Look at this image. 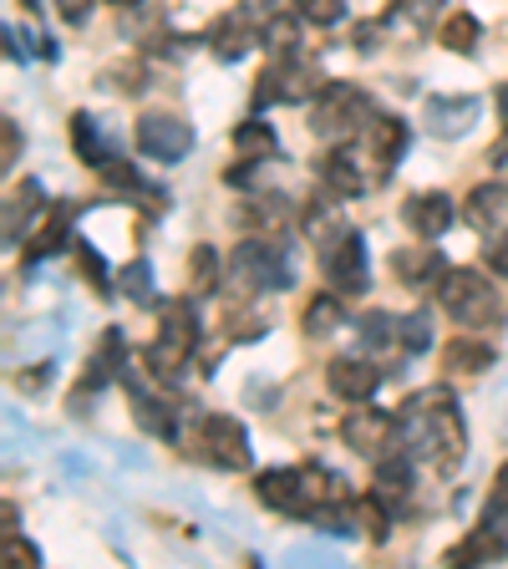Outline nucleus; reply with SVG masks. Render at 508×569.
<instances>
[{
	"mask_svg": "<svg viewBox=\"0 0 508 569\" xmlns=\"http://www.w3.org/2000/svg\"><path fill=\"white\" fill-rule=\"evenodd\" d=\"M235 153L245 158V163H260V158L275 153V128L265 118H245L235 128Z\"/></svg>",
	"mask_w": 508,
	"mask_h": 569,
	"instance_id": "nucleus-28",
	"label": "nucleus"
},
{
	"mask_svg": "<svg viewBox=\"0 0 508 569\" xmlns=\"http://www.w3.org/2000/svg\"><path fill=\"white\" fill-rule=\"evenodd\" d=\"M255 498L275 513L310 519V493H306V473H300V468H265V473L255 478Z\"/></svg>",
	"mask_w": 508,
	"mask_h": 569,
	"instance_id": "nucleus-12",
	"label": "nucleus"
},
{
	"mask_svg": "<svg viewBox=\"0 0 508 569\" xmlns=\"http://www.w3.org/2000/svg\"><path fill=\"white\" fill-rule=\"evenodd\" d=\"M300 41V26L290 21V16H275V21H265V47L275 51V57H290Z\"/></svg>",
	"mask_w": 508,
	"mask_h": 569,
	"instance_id": "nucleus-35",
	"label": "nucleus"
},
{
	"mask_svg": "<svg viewBox=\"0 0 508 569\" xmlns=\"http://www.w3.org/2000/svg\"><path fill=\"white\" fill-rule=\"evenodd\" d=\"M488 270H494V274H504V280H508V234L488 239Z\"/></svg>",
	"mask_w": 508,
	"mask_h": 569,
	"instance_id": "nucleus-41",
	"label": "nucleus"
},
{
	"mask_svg": "<svg viewBox=\"0 0 508 569\" xmlns=\"http://www.w3.org/2000/svg\"><path fill=\"white\" fill-rule=\"evenodd\" d=\"M361 142H367V148H371V153H377L387 168H397V163H402V153H407V122L391 118V112H387V118L377 112V118H371V128L361 132Z\"/></svg>",
	"mask_w": 508,
	"mask_h": 569,
	"instance_id": "nucleus-22",
	"label": "nucleus"
},
{
	"mask_svg": "<svg viewBox=\"0 0 508 569\" xmlns=\"http://www.w3.org/2000/svg\"><path fill=\"white\" fill-rule=\"evenodd\" d=\"M402 219H407V229H412L417 239H442L452 229V219H458V209H452V199L442 189H422V193L407 199Z\"/></svg>",
	"mask_w": 508,
	"mask_h": 569,
	"instance_id": "nucleus-16",
	"label": "nucleus"
},
{
	"mask_svg": "<svg viewBox=\"0 0 508 569\" xmlns=\"http://www.w3.org/2000/svg\"><path fill=\"white\" fill-rule=\"evenodd\" d=\"M484 523H494V529H504L508 523V462L498 468V478H494V493H488V503H484Z\"/></svg>",
	"mask_w": 508,
	"mask_h": 569,
	"instance_id": "nucleus-36",
	"label": "nucleus"
},
{
	"mask_svg": "<svg viewBox=\"0 0 508 569\" xmlns=\"http://www.w3.org/2000/svg\"><path fill=\"white\" fill-rule=\"evenodd\" d=\"M391 270H397V280L412 284V290H422V284H442V274L452 270L448 260H442L438 249H427V239L417 249H402V254H391Z\"/></svg>",
	"mask_w": 508,
	"mask_h": 569,
	"instance_id": "nucleus-20",
	"label": "nucleus"
},
{
	"mask_svg": "<svg viewBox=\"0 0 508 569\" xmlns=\"http://www.w3.org/2000/svg\"><path fill=\"white\" fill-rule=\"evenodd\" d=\"M326 387L341 397V402H371L381 387V367L367 361V356H336L326 367Z\"/></svg>",
	"mask_w": 508,
	"mask_h": 569,
	"instance_id": "nucleus-13",
	"label": "nucleus"
},
{
	"mask_svg": "<svg viewBox=\"0 0 508 569\" xmlns=\"http://www.w3.org/2000/svg\"><path fill=\"white\" fill-rule=\"evenodd\" d=\"M21 6H26V11H36V6H41V0H21Z\"/></svg>",
	"mask_w": 508,
	"mask_h": 569,
	"instance_id": "nucleus-45",
	"label": "nucleus"
},
{
	"mask_svg": "<svg viewBox=\"0 0 508 569\" xmlns=\"http://www.w3.org/2000/svg\"><path fill=\"white\" fill-rule=\"evenodd\" d=\"M36 209H41V183L26 178L21 189H11V199H6V244H21V234H26Z\"/></svg>",
	"mask_w": 508,
	"mask_h": 569,
	"instance_id": "nucleus-25",
	"label": "nucleus"
},
{
	"mask_svg": "<svg viewBox=\"0 0 508 569\" xmlns=\"http://www.w3.org/2000/svg\"><path fill=\"white\" fill-rule=\"evenodd\" d=\"M361 341H367V351H402V316L371 310V316L361 320Z\"/></svg>",
	"mask_w": 508,
	"mask_h": 569,
	"instance_id": "nucleus-31",
	"label": "nucleus"
},
{
	"mask_svg": "<svg viewBox=\"0 0 508 569\" xmlns=\"http://www.w3.org/2000/svg\"><path fill=\"white\" fill-rule=\"evenodd\" d=\"M239 11L245 16H255V21H275V0H239Z\"/></svg>",
	"mask_w": 508,
	"mask_h": 569,
	"instance_id": "nucleus-42",
	"label": "nucleus"
},
{
	"mask_svg": "<svg viewBox=\"0 0 508 569\" xmlns=\"http://www.w3.org/2000/svg\"><path fill=\"white\" fill-rule=\"evenodd\" d=\"M265 41V26L255 21V16H245V11H235V16H225V21H213L209 26V51L219 61H239V57H249V51Z\"/></svg>",
	"mask_w": 508,
	"mask_h": 569,
	"instance_id": "nucleus-17",
	"label": "nucleus"
},
{
	"mask_svg": "<svg viewBox=\"0 0 508 569\" xmlns=\"http://www.w3.org/2000/svg\"><path fill=\"white\" fill-rule=\"evenodd\" d=\"M422 122H427V132H432V138L458 142V138H468V132H474L478 102H474V97H427V102H422Z\"/></svg>",
	"mask_w": 508,
	"mask_h": 569,
	"instance_id": "nucleus-15",
	"label": "nucleus"
},
{
	"mask_svg": "<svg viewBox=\"0 0 508 569\" xmlns=\"http://www.w3.org/2000/svg\"><path fill=\"white\" fill-rule=\"evenodd\" d=\"M438 306L448 310V320H458L462 331H494L504 326V300H498L494 280L474 264H452L438 284Z\"/></svg>",
	"mask_w": 508,
	"mask_h": 569,
	"instance_id": "nucleus-4",
	"label": "nucleus"
},
{
	"mask_svg": "<svg viewBox=\"0 0 508 569\" xmlns=\"http://www.w3.org/2000/svg\"><path fill=\"white\" fill-rule=\"evenodd\" d=\"M132 138H138V153L153 163H183L193 153V128L178 112H142Z\"/></svg>",
	"mask_w": 508,
	"mask_h": 569,
	"instance_id": "nucleus-11",
	"label": "nucleus"
},
{
	"mask_svg": "<svg viewBox=\"0 0 508 569\" xmlns=\"http://www.w3.org/2000/svg\"><path fill=\"white\" fill-rule=\"evenodd\" d=\"M371 118H377L371 97L351 82H326L316 97H310V132H316L320 142L361 138V132L371 128Z\"/></svg>",
	"mask_w": 508,
	"mask_h": 569,
	"instance_id": "nucleus-5",
	"label": "nucleus"
},
{
	"mask_svg": "<svg viewBox=\"0 0 508 569\" xmlns=\"http://www.w3.org/2000/svg\"><path fill=\"white\" fill-rule=\"evenodd\" d=\"M442 361H448V371H458V377H484V371L498 361V351H494L488 341H478L474 331H468V336H458V341H448Z\"/></svg>",
	"mask_w": 508,
	"mask_h": 569,
	"instance_id": "nucleus-23",
	"label": "nucleus"
},
{
	"mask_svg": "<svg viewBox=\"0 0 508 569\" xmlns=\"http://www.w3.org/2000/svg\"><path fill=\"white\" fill-rule=\"evenodd\" d=\"M341 320H346L341 296H336V290H326V296H316V300L306 306V316H300V331H306L310 341H320V336H331Z\"/></svg>",
	"mask_w": 508,
	"mask_h": 569,
	"instance_id": "nucleus-27",
	"label": "nucleus"
},
{
	"mask_svg": "<svg viewBox=\"0 0 508 569\" xmlns=\"http://www.w3.org/2000/svg\"><path fill=\"white\" fill-rule=\"evenodd\" d=\"M77 264H82V270H87V280H92V290H102V296H107V290H112V280H107V264L97 260V249H92V244H77Z\"/></svg>",
	"mask_w": 508,
	"mask_h": 569,
	"instance_id": "nucleus-40",
	"label": "nucleus"
},
{
	"mask_svg": "<svg viewBox=\"0 0 508 569\" xmlns=\"http://www.w3.org/2000/svg\"><path fill=\"white\" fill-rule=\"evenodd\" d=\"M122 371V336L118 331H107L102 341H97V351L87 356V371H82V381H77V397H87V391H97V387H107V381Z\"/></svg>",
	"mask_w": 508,
	"mask_h": 569,
	"instance_id": "nucleus-21",
	"label": "nucleus"
},
{
	"mask_svg": "<svg viewBox=\"0 0 508 569\" xmlns=\"http://www.w3.org/2000/svg\"><path fill=\"white\" fill-rule=\"evenodd\" d=\"M0 559H6V569H36L41 565V555H36V545H26L16 529H6V545H0Z\"/></svg>",
	"mask_w": 508,
	"mask_h": 569,
	"instance_id": "nucleus-37",
	"label": "nucleus"
},
{
	"mask_svg": "<svg viewBox=\"0 0 508 569\" xmlns=\"http://www.w3.org/2000/svg\"><path fill=\"white\" fill-rule=\"evenodd\" d=\"M296 11L306 16L310 26H336L346 16V0H296Z\"/></svg>",
	"mask_w": 508,
	"mask_h": 569,
	"instance_id": "nucleus-38",
	"label": "nucleus"
},
{
	"mask_svg": "<svg viewBox=\"0 0 508 569\" xmlns=\"http://www.w3.org/2000/svg\"><path fill=\"white\" fill-rule=\"evenodd\" d=\"M462 219H468V229L484 239L508 234V183H478V189H468Z\"/></svg>",
	"mask_w": 508,
	"mask_h": 569,
	"instance_id": "nucleus-14",
	"label": "nucleus"
},
{
	"mask_svg": "<svg viewBox=\"0 0 508 569\" xmlns=\"http://www.w3.org/2000/svg\"><path fill=\"white\" fill-rule=\"evenodd\" d=\"M71 148H77V158H82L87 168H102L107 158V142L97 138V122H92V112H71Z\"/></svg>",
	"mask_w": 508,
	"mask_h": 569,
	"instance_id": "nucleus-29",
	"label": "nucleus"
},
{
	"mask_svg": "<svg viewBox=\"0 0 508 569\" xmlns=\"http://www.w3.org/2000/svg\"><path fill=\"white\" fill-rule=\"evenodd\" d=\"M128 397H132V422H138L142 432H153L158 442H178L173 407H168L163 397H153V391H142V381H132V377H128Z\"/></svg>",
	"mask_w": 508,
	"mask_h": 569,
	"instance_id": "nucleus-19",
	"label": "nucleus"
},
{
	"mask_svg": "<svg viewBox=\"0 0 508 569\" xmlns=\"http://www.w3.org/2000/svg\"><path fill=\"white\" fill-rule=\"evenodd\" d=\"M478 36H484V26H478V16L458 11V16H448V21H442L438 41L452 51V57H474V51H478Z\"/></svg>",
	"mask_w": 508,
	"mask_h": 569,
	"instance_id": "nucleus-30",
	"label": "nucleus"
},
{
	"mask_svg": "<svg viewBox=\"0 0 508 569\" xmlns=\"http://www.w3.org/2000/svg\"><path fill=\"white\" fill-rule=\"evenodd\" d=\"M341 442L356 452V458L381 462L387 452H397V412H381L371 402H351V412L341 417Z\"/></svg>",
	"mask_w": 508,
	"mask_h": 569,
	"instance_id": "nucleus-9",
	"label": "nucleus"
},
{
	"mask_svg": "<svg viewBox=\"0 0 508 569\" xmlns=\"http://www.w3.org/2000/svg\"><path fill=\"white\" fill-rule=\"evenodd\" d=\"M225 270H229V284H235L245 300L265 296V290H285V284L296 280V270H290V249H285V239L275 234V229L239 239Z\"/></svg>",
	"mask_w": 508,
	"mask_h": 569,
	"instance_id": "nucleus-3",
	"label": "nucleus"
},
{
	"mask_svg": "<svg viewBox=\"0 0 508 569\" xmlns=\"http://www.w3.org/2000/svg\"><path fill=\"white\" fill-rule=\"evenodd\" d=\"M16 158H21V132H16V118H6V158H0V163L11 168Z\"/></svg>",
	"mask_w": 508,
	"mask_h": 569,
	"instance_id": "nucleus-43",
	"label": "nucleus"
},
{
	"mask_svg": "<svg viewBox=\"0 0 508 569\" xmlns=\"http://www.w3.org/2000/svg\"><path fill=\"white\" fill-rule=\"evenodd\" d=\"M320 71L310 67L306 57H275L270 67H265V77L255 82V107H275V102H306V97L320 92Z\"/></svg>",
	"mask_w": 508,
	"mask_h": 569,
	"instance_id": "nucleus-10",
	"label": "nucleus"
},
{
	"mask_svg": "<svg viewBox=\"0 0 508 569\" xmlns=\"http://www.w3.org/2000/svg\"><path fill=\"white\" fill-rule=\"evenodd\" d=\"M225 260H219V249L213 244H193L189 254V296L193 300H209L213 290H219V280H225Z\"/></svg>",
	"mask_w": 508,
	"mask_h": 569,
	"instance_id": "nucleus-24",
	"label": "nucleus"
},
{
	"mask_svg": "<svg viewBox=\"0 0 508 569\" xmlns=\"http://www.w3.org/2000/svg\"><path fill=\"white\" fill-rule=\"evenodd\" d=\"M316 260H320V274L331 280L336 296L356 300V296H367L371 290V260H367V239L356 234L351 224L341 229V234H331L326 244L316 249Z\"/></svg>",
	"mask_w": 508,
	"mask_h": 569,
	"instance_id": "nucleus-8",
	"label": "nucleus"
},
{
	"mask_svg": "<svg viewBox=\"0 0 508 569\" xmlns=\"http://www.w3.org/2000/svg\"><path fill=\"white\" fill-rule=\"evenodd\" d=\"M183 448L193 452L199 462H209V468H219V473H245L249 468V432L239 417L229 412H203L199 422L183 432Z\"/></svg>",
	"mask_w": 508,
	"mask_h": 569,
	"instance_id": "nucleus-6",
	"label": "nucleus"
},
{
	"mask_svg": "<svg viewBox=\"0 0 508 569\" xmlns=\"http://www.w3.org/2000/svg\"><path fill=\"white\" fill-rule=\"evenodd\" d=\"M193 351H199V310L189 300H168L163 316H158V336L142 351V371L158 381H178L189 371Z\"/></svg>",
	"mask_w": 508,
	"mask_h": 569,
	"instance_id": "nucleus-2",
	"label": "nucleus"
},
{
	"mask_svg": "<svg viewBox=\"0 0 508 569\" xmlns=\"http://www.w3.org/2000/svg\"><path fill=\"white\" fill-rule=\"evenodd\" d=\"M412 462H417L412 452H387V458L377 462V483H371V493H377L391 513L402 509L407 498H412V488H417L412 483Z\"/></svg>",
	"mask_w": 508,
	"mask_h": 569,
	"instance_id": "nucleus-18",
	"label": "nucleus"
},
{
	"mask_svg": "<svg viewBox=\"0 0 508 569\" xmlns=\"http://www.w3.org/2000/svg\"><path fill=\"white\" fill-rule=\"evenodd\" d=\"M397 438H402V448L417 462H427L442 478L468 458V422H462V407L448 387L412 391L402 402V412H397Z\"/></svg>",
	"mask_w": 508,
	"mask_h": 569,
	"instance_id": "nucleus-1",
	"label": "nucleus"
},
{
	"mask_svg": "<svg viewBox=\"0 0 508 569\" xmlns=\"http://www.w3.org/2000/svg\"><path fill=\"white\" fill-rule=\"evenodd\" d=\"M320 178H326V189L341 193V199H361V193H371L377 183H387L391 168L381 163L361 138H351V142H336L331 153L320 158Z\"/></svg>",
	"mask_w": 508,
	"mask_h": 569,
	"instance_id": "nucleus-7",
	"label": "nucleus"
},
{
	"mask_svg": "<svg viewBox=\"0 0 508 569\" xmlns=\"http://www.w3.org/2000/svg\"><path fill=\"white\" fill-rule=\"evenodd\" d=\"M97 173H102V183H112L118 193H138V199L148 193V183H142V173H138L132 163H118V158H107V163L97 168Z\"/></svg>",
	"mask_w": 508,
	"mask_h": 569,
	"instance_id": "nucleus-34",
	"label": "nucleus"
},
{
	"mask_svg": "<svg viewBox=\"0 0 508 569\" xmlns=\"http://www.w3.org/2000/svg\"><path fill=\"white\" fill-rule=\"evenodd\" d=\"M107 6H138V0H107Z\"/></svg>",
	"mask_w": 508,
	"mask_h": 569,
	"instance_id": "nucleus-44",
	"label": "nucleus"
},
{
	"mask_svg": "<svg viewBox=\"0 0 508 569\" xmlns=\"http://www.w3.org/2000/svg\"><path fill=\"white\" fill-rule=\"evenodd\" d=\"M118 280H122V296H128V300H138V306H142V300H153V264H148V260L122 264Z\"/></svg>",
	"mask_w": 508,
	"mask_h": 569,
	"instance_id": "nucleus-33",
	"label": "nucleus"
},
{
	"mask_svg": "<svg viewBox=\"0 0 508 569\" xmlns=\"http://www.w3.org/2000/svg\"><path fill=\"white\" fill-rule=\"evenodd\" d=\"M438 11H442V0H391L381 21H387L391 31H412V36H422L427 26L438 21Z\"/></svg>",
	"mask_w": 508,
	"mask_h": 569,
	"instance_id": "nucleus-26",
	"label": "nucleus"
},
{
	"mask_svg": "<svg viewBox=\"0 0 508 569\" xmlns=\"http://www.w3.org/2000/svg\"><path fill=\"white\" fill-rule=\"evenodd\" d=\"M432 346V320L427 316H402V351H427Z\"/></svg>",
	"mask_w": 508,
	"mask_h": 569,
	"instance_id": "nucleus-39",
	"label": "nucleus"
},
{
	"mask_svg": "<svg viewBox=\"0 0 508 569\" xmlns=\"http://www.w3.org/2000/svg\"><path fill=\"white\" fill-rule=\"evenodd\" d=\"M67 244V213L51 209V219L31 234V244H26V260H47V254H57V249Z\"/></svg>",
	"mask_w": 508,
	"mask_h": 569,
	"instance_id": "nucleus-32",
	"label": "nucleus"
}]
</instances>
